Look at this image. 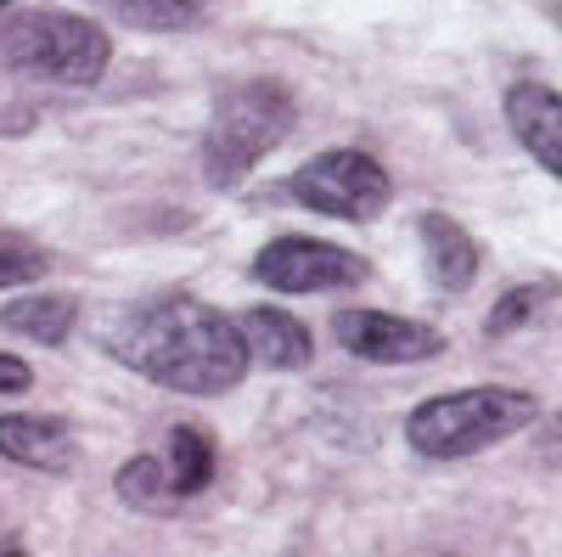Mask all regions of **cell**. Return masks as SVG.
<instances>
[{"label": "cell", "mask_w": 562, "mask_h": 557, "mask_svg": "<svg viewBox=\"0 0 562 557\" xmlns=\"http://www.w3.org/2000/svg\"><path fill=\"white\" fill-rule=\"evenodd\" d=\"M97 338L135 378L175 389V394H225L254 366L237 321L186 293H158V299L113 310Z\"/></svg>", "instance_id": "cell-1"}, {"label": "cell", "mask_w": 562, "mask_h": 557, "mask_svg": "<svg viewBox=\"0 0 562 557\" xmlns=\"http://www.w3.org/2000/svg\"><path fill=\"white\" fill-rule=\"evenodd\" d=\"M529 423H540V400L529 389H456L422 400L405 416V439L434 461H456L524 434Z\"/></svg>", "instance_id": "cell-2"}, {"label": "cell", "mask_w": 562, "mask_h": 557, "mask_svg": "<svg viewBox=\"0 0 562 557\" xmlns=\"http://www.w3.org/2000/svg\"><path fill=\"white\" fill-rule=\"evenodd\" d=\"M293 135V97L270 79H248L220 90L203 130V175L209 186H243L265 153Z\"/></svg>", "instance_id": "cell-3"}, {"label": "cell", "mask_w": 562, "mask_h": 557, "mask_svg": "<svg viewBox=\"0 0 562 557\" xmlns=\"http://www.w3.org/2000/svg\"><path fill=\"white\" fill-rule=\"evenodd\" d=\"M108 34L79 12L40 7L0 23V63L45 85H97L108 74Z\"/></svg>", "instance_id": "cell-4"}, {"label": "cell", "mask_w": 562, "mask_h": 557, "mask_svg": "<svg viewBox=\"0 0 562 557\" xmlns=\"http://www.w3.org/2000/svg\"><path fill=\"white\" fill-rule=\"evenodd\" d=\"M288 192L315 209V214H333V220H378L394 198V180L378 158H366L355 147H338V153H321L310 158L293 180Z\"/></svg>", "instance_id": "cell-5"}, {"label": "cell", "mask_w": 562, "mask_h": 557, "mask_svg": "<svg viewBox=\"0 0 562 557\" xmlns=\"http://www.w3.org/2000/svg\"><path fill=\"white\" fill-rule=\"evenodd\" d=\"M254 276L276 293H338L371 276V265L338 243H315V237H276L270 248H259Z\"/></svg>", "instance_id": "cell-6"}, {"label": "cell", "mask_w": 562, "mask_h": 557, "mask_svg": "<svg viewBox=\"0 0 562 557\" xmlns=\"http://www.w3.org/2000/svg\"><path fill=\"white\" fill-rule=\"evenodd\" d=\"M333 333L349 355H360L371 366H416L445 349V333H434L428 321L389 315V310H344L333 321Z\"/></svg>", "instance_id": "cell-7"}, {"label": "cell", "mask_w": 562, "mask_h": 557, "mask_svg": "<svg viewBox=\"0 0 562 557\" xmlns=\"http://www.w3.org/2000/svg\"><path fill=\"white\" fill-rule=\"evenodd\" d=\"M506 124L524 142V153L562 180V97L557 90L551 85H529V79L512 85L506 90Z\"/></svg>", "instance_id": "cell-8"}, {"label": "cell", "mask_w": 562, "mask_h": 557, "mask_svg": "<svg viewBox=\"0 0 562 557\" xmlns=\"http://www.w3.org/2000/svg\"><path fill=\"white\" fill-rule=\"evenodd\" d=\"M0 456L34 474H74L79 445L63 416H0Z\"/></svg>", "instance_id": "cell-9"}, {"label": "cell", "mask_w": 562, "mask_h": 557, "mask_svg": "<svg viewBox=\"0 0 562 557\" xmlns=\"http://www.w3.org/2000/svg\"><path fill=\"white\" fill-rule=\"evenodd\" d=\"M243 338H248V355L259 360V366H270V371H299L304 360H310V327L299 315H288V310H276V304H259V310H243Z\"/></svg>", "instance_id": "cell-10"}, {"label": "cell", "mask_w": 562, "mask_h": 557, "mask_svg": "<svg viewBox=\"0 0 562 557\" xmlns=\"http://www.w3.org/2000/svg\"><path fill=\"white\" fill-rule=\"evenodd\" d=\"M416 231H422V254H428L434 288H445V293L473 288V276H479V243L467 237L450 214H422Z\"/></svg>", "instance_id": "cell-11"}, {"label": "cell", "mask_w": 562, "mask_h": 557, "mask_svg": "<svg viewBox=\"0 0 562 557\" xmlns=\"http://www.w3.org/2000/svg\"><path fill=\"white\" fill-rule=\"evenodd\" d=\"M79 321V304L68 293H34V299H12L0 310V327H12L18 338H34V344H63Z\"/></svg>", "instance_id": "cell-12"}, {"label": "cell", "mask_w": 562, "mask_h": 557, "mask_svg": "<svg viewBox=\"0 0 562 557\" xmlns=\"http://www.w3.org/2000/svg\"><path fill=\"white\" fill-rule=\"evenodd\" d=\"M164 461H169V479H175V495H180V501L198 495V490H209V484H214V468H220L214 439H209L203 428H175Z\"/></svg>", "instance_id": "cell-13"}, {"label": "cell", "mask_w": 562, "mask_h": 557, "mask_svg": "<svg viewBox=\"0 0 562 557\" xmlns=\"http://www.w3.org/2000/svg\"><path fill=\"white\" fill-rule=\"evenodd\" d=\"M119 495L140 513H175L180 495H175V479H169V461L164 456H135L119 468Z\"/></svg>", "instance_id": "cell-14"}, {"label": "cell", "mask_w": 562, "mask_h": 557, "mask_svg": "<svg viewBox=\"0 0 562 557\" xmlns=\"http://www.w3.org/2000/svg\"><path fill=\"white\" fill-rule=\"evenodd\" d=\"M102 7L130 23V29H158V34H175V29H192L203 23L209 0H102Z\"/></svg>", "instance_id": "cell-15"}, {"label": "cell", "mask_w": 562, "mask_h": 557, "mask_svg": "<svg viewBox=\"0 0 562 557\" xmlns=\"http://www.w3.org/2000/svg\"><path fill=\"white\" fill-rule=\"evenodd\" d=\"M40 270H45V248L29 243V237H18V231H0V293L34 282Z\"/></svg>", "instance_id": "cell-16"}, {"label": "cell", "mask_w": 562, "mask_h": 557, "mask_svg": "<svg viewBox=\"0 0 562 557\" xmlns=\"http://www.w3.org/2000/svg\"><path fill=\"white\" fill-rule=\"evenodd\" d=\"M551 293H557L551 282H535V288H518V293H506V299H501V304L490 310V338H495V333H512V327H524V321H529V315H535V310H540V304H546Z\"/></svg>", "instance_id": "cell-17"}, {"label": "cell", "mask_w": 562, "mask_h": 557, "mask_svg": "<svg viewBox=\"0 0 562 557\" xmlns=\"http://www.w3.org/2000/svg\"><path fill=\"white\" fill-rule=\"evenodd\" d=\"M535 450H540V461H546V468H562V411H551L546 423H540V439H535Z\"/></svg>", "instance_id": "cell-18"}, {"label": "cell", "mask_w": 562, "mask_h": 557, "mask_svg": "<svg viewBox=\"0 0 562 557\" xmlns=\"http://www.w3.org/2000/svg\"><path fill=\"white\" fill-rule=\"evenodd\" d=\"M34 378H29V366L18 355H0V394H23Z\"/></svg>", "instance_id": "cell-19"}, {"label": "cell", "mask_w": 562, "mask_h": 557, "mask_svg": "<svg viewBox=\"0 0 562 557\" xmlns=\"http://www.w3.org/2000/svg\"><path fill=\"white\" fill-rule=\"evenodd\" d=\"M0 557H29L23 546H0Z\"/></svg>", "instance_id": "cell-20"}, {"label": "cell", "mask_w": 562, "mask_h": 557, "mask_svg": "<svg viewBox=\"0 0 562 557\" xmlns=\"http://www.w3.org/2000/svg\"><path fill=\"white\" fill-rule=\"evenodd\" d=\"M0 7H12V0H0Z\"/></svg>", "instance_id": "cell-21"}]
</instances>
